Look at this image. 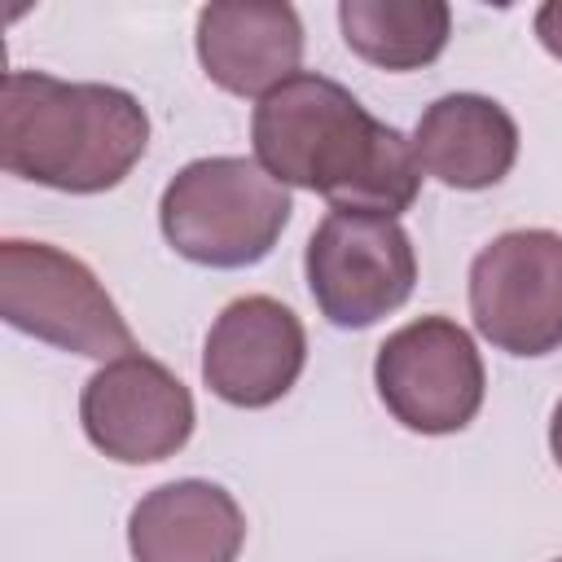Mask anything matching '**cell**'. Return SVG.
Segmentation results:
<instances>
[{"instance_id": "cell-1", "label": "cell", "mask_w": 562, "mask_h": 562, "mask_svg": "<svg viewBox=\"0 0 562 562\" xmlns=\"http://www.w3.org/2000/svg\"><path fill=\"white\" fill-rule=\"evenodd\" d=\"M250 149L277 184L321 193L334 211L400 220L422 189L413 140L373 119L351 88L316 70H299L259 97L250 114Z\"/></svg>"}, {"instance_id": "cell-2", "label": "cell", "mask_w": 562, "mask_h": 562, "mask_svg": "<svg viewBox=\"0 0 562 562\" xmlns=\"http://www.w3.org/2000/svg\"><path fill=\"white\" fill-rule=\"evenodd\" d=\"M149 149L145 105L114 83H70L48 70H9L0 88V162L57 193H105Z\"/></svg>"}, {"instance_id": "cell-3", "label": "cell", "mask_w": 562, "mask_h": 562, "mask_svg": "<svg viewBox=\"0 0 562 562\" xmlns=\"http://www.w3.org/2000/svg\"><path fill=\"white\" fill-rule=\"evenodd\" d=\"M290 193L255 158L215 154L184 162L162 198L158 228L167 246L198 268H250L272 255L290 224Z\"/></svg>"}, {"instance_id": "cell-4", "label": "cell", "mask_w": 562, "mask_h": 562, "mask_svg": "<svg viewBox=\"0 0 562 562\" xmlns=\"http://www.w3.org/2000/svg\"><path fill=\"white\" fill-rule=\"evenodd\" d=\"M0 316L26 338L88 360L110 364L136 351V334L97 272L53 241H0Z\"/></svg>"}, {"instance_id": "cell-5", "label": "cell", "mask_w": 562, "mask_h": 562, "mask_svg": "<svg viewBox=\"0 0 562 562\" xmlns=\"http://www.w3.org/2000/svg\"><path fill=\"white\" fill-rule=\"evenodd\" d=\"M303 277L316 312L334 329H369L408 303L417 285V250L400 220L329 211L307 237Z\"/></svg>"}, {"instance_id": "cell-6", "label": "cell", "mask_w": 562, "mask_h": 562, "mask_svg": "<svg viewBox=\"0 0 562 562\" xmlns=\"http://www.w3.org/2000/svg\"><path fill=\"white\" fill-rule=\"evenodd\" d=\"M373 386L404 430L457 435L483 408L487 369L474 338L452 316H417L378 347Z\"/></svg>"}, {"instance_id": "cell-7", "label": "cell", "mask_w": 562, "mask_h": 562, "mask_svg": "<svg viewBox=\"0 0 562 562\" xmlns=\"http://www.w3.org/2000/svg\"><path fill=\"white\" fill-rule=\"evenodd\" d=\"M474 329L509 356L562 351V233L509 228L470 263Z\"/></svg>"}, {"instance_id": "cell-8", "label": "cell", "mask_w": 562, "mask_h": 562, "mask_svg": "<svg viewBox=\"0 0 562 562\" xmlns=\"http://www.w3.org/2000/svg\"><path fill=\"white\" fill-rule=\"evenodd\" d=\"M79 422L101 457L119 465H154L193 439L198 408L193 391L162 360L132 351L83 382Z\"/></svg>"}, {"instance_id": "cell-9", "label": "cell", "mask_w": 562, "mask_h": 562, "mask_svg": "<svg viewBox=\"0 0 562 562\" xmlns=\"http://www.w3.org/2000/svg\"><path fill=\"white\" fill-rule=\"evenodd\" d=\"M307 364V329L272 294L233 299L206 329L202 382L233 408H272Z\"/></svg>"}, {"instance_id": "cell-10", "label": "cell", "mask_w": 562, "mask_h": 562, "mask_svg": "<svg viewBox=\"0 0 562 562\" xmlns=\"http://www.w3.org/2000/svg\"><path fill=\"white\" fill-rule=\"evenodd\" d=\"M193 48L228 97H268L299 75L303 22L285 0H215L198 9Z\"/></svg>"}, {"instance_id": "cell-11", "label": "cell", "mask_w": 562, "mask_h": 562, "mask_svg": "<svg viewBox=\"0 0 562 562\" xmlns=\"http://www.w3.org/2000/svg\"><path fill=\"white\" fill-rule=\"evenodd\" d=\"M246 514L211 479H176L145 492L127 514L132 562H237Z\"/></svg>"}, {"instance_id": "cell-12", "label": "cell", "mask_w": 562, "mask_h": 562, "mask_svg": "<svg viewBox=\"0 0 562 562\" xmlns=\"http://www.w3.org/2000/svg\"><path fill=\"white\" fill-rule=\"evenodd\" d=\"M518 140V123L501 101L483 92H448L422 110L413 127V158L430 180L479 193L514 171Z\"/></svg>"}, {"instance_id": "cell-13", "label": "cell", "mask_w": 562, "mask_h": 562, "mask_svg": "<svg viewBox=\"0 0 562 562\" xmlns=\"http://www.w3.org/2000/svg\"><path fill=\"white\" fill-rule=\"evenodd\" d=\"M338 31L360 61L404 75L443 57L452 9L443 0H342Z\"/></svg>"}, {"instance_id": "cell-14", "label": "cell", "mask_w": 562, "mask_h": 562, "mask_svg": "<svg viewBox=\"0 0 562 562\" xmlns=\"http://www.w3.org/2000/svg\"><path fill=\"white\" fill-rule=\"evenodd\" d=\"M531 26H536V40H540V48H544L549 57H558V61H562V0H549V4H540Z\"/></svg>"}, {"instance_id": "cell-15", "label": "cell", "mask_w": 562, "mask_h": 562, "mask_svg": "<svg viewBox=\"0 0 562 562\" xmlns=\"http://www.w3.org/2000/svg\"><path fill=\"white\" fill-rule=\"evenodd\" d=\"M549 452H553V461L562 470V400L553 404V417H549Z\"/></svg>"}, {"instance_id": "cell-16", "label": "cell", "mask_w": 562, "mask_h": 562, "mask_svg": "<svg viewBox=\"0 0 562 562\" xmlns=\"http://www.w3.org/2000/svg\"><path fill=\"white\" fill-rule=\"evenodd\" d=\"M553 562H562V558H553Z\"/></svg>"}]
</instances>
